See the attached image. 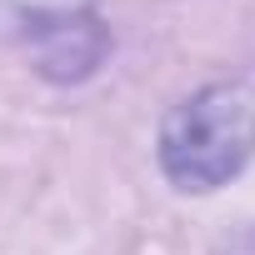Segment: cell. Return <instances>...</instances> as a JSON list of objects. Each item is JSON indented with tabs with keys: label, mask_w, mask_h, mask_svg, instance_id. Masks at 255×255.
<instances>
[{
	"label": "cell",
	"mask_w": 255,
	"mask_h": 255,
	"mask_svg": "<svg viewBox=\"0 0 255 255\" xmlns=\"http://www.w3.org/2000/svg\"><path fill=\"white\" fill-rule=\"evenodd\" d=\"M230 255H255V235H250V240H240V245H235Z\"/></svg>",
	"instance_id": "3"
},
{
	"label": "cell",
	"mask_w": 255,
	"mask_h": 255,
	"mask_svg": "<svg viewBox=\"0 0 255 255\" xmlns=\"http://www.w3.org/2000/svg\"><path fill=\"white\" fill-rule=\"evenodd\" d=\"M0 50L55 85L95 75L110 50L100 0H0Z\"/></svg>",
	"instance_id": "2"
},
{
	"label": "cell",
	"mask_w": 255,
	"mask_h": 255,
	"mask_svg": "<svg viewBox=\"0 0 255 255\" xmlns=\"http://www.w3.org/2000/svg\"><path fill=\"white\" fill-rule=\"evenodd\" d=\"M255 155V85L215 80L185 95L160 125V170L175 190L205 195L230 185Z\"/></svg>",
	"instance_id": "1"
}]
</instances>
